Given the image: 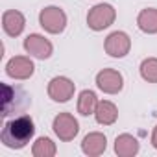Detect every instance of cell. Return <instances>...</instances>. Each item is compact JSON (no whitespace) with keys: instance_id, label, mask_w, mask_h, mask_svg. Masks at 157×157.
<instances>
[{"instance_id":"obj_11","label":"cell","mask_w":157,"mask_h":157,"mask_svg":"<svg viewBox=\"0 0 157 157\" xmlns=\"http://www.w3.org/2000/svg\"><path fill=\"white\" fill-rule=\"evenodd\" d=\"M24 26H26V19H24V15L21 11H17V10L4 11V15H2V28H4V32L10 37L21 35Z\"/></svg>"},{"instance_id":"obj_5","label":"cell","mask_w":157,"mask_h":157,"mask_svg":"<svg viewBox=\"0 0 157 157\" xmlns=\"http://www.w3.org/2000/svg\"><path fill=\"white\" fill-rule=\"evenodd\" d=\"M52 128H54V133L59 137V140L63 142H70L74 140V137L80 131V124L78 120L70 115V113H59L54 122H52Z\"/></svg>"},{"instance_id":"obj_17","label":"cell","mask_w":157,"mask_h":157,"mask_svg":"<svg viewBox=\"0 0 157 157\" xmlns=\"http://www.w3.org/2000/svg\"><path fill=\"white\" fill-rule=\"evenodd\" d=\"M56 144L52 142V139L48 137H39L33 146H32V153L33 157H54L56 155Z\"/></svg>"},{"instance_id":"obj_18","label":"cell","mask_w":157,"mask_h":157,"mask_svg":"<svg viewBox=\"0 0 157 157\" xmlns=\"http://www.w3.org/2000/svg\"><path fill=\"white\" fill-rule=\"evenodd\" d=\"M140 76L148 83H157V57H146L140 63Z\"/></svg>"},{"instance_id":"obj_14","label":"cell","mask_w":157,"mask_h":157,"mask_svg":"<svg viewBox=\"0 0 157 157\" xmlns=\"http://www.w3.org/2000/svg\"><path fill=\"white\" fill-rule=\"evenodd\" d=\"M94 118H96V122L102 124V126H111V124H115L117 118H118V109H117V105H115L113 102L102 100V102H98V107H96V111H94Z\"/></svg>"},{"instance_id":"obj_12","label":"cell","mask_w":157,"mask_h":157,"mask_svg":"<svg viewBox=\"0 0 157 157\" xmlns=\"http://www.w3.org/2000/svg\"><path fill=\"white\" fill-rule=\"evenodd\" d=\"M107 148V139L104 133L100 131H93L89 135L83 137V142H82V150L85 155L89 157H96V155H102Z\"/></svg>"},{"instance_id":"obj_10","label":"cell","mask_w":157,"mask_h":157,"mask_svg":"<svg viewBox=\"0 0 157 157\" xmlns=\"http://www.w3.org/2000/svg\"><path fill=\"white\" fill-rule=\"evenodd\" d=\"M24 50L37 59H48L54 52V46L46 37H43L39 33H30L24 39Z\"/></svg>"},{"instance_id":"obj_2","label":"cell","mask_w":157,"mask_h":157,"mask_svg":"<svg viewBox=\"0 0 157 157\" xmlns=\"http://www.w3.org/2000/svg\"><path fill=\"white\" fill-rule=\"evenodd\" d=\"M28 105H30V96L21 87H11L8 83L2 85V117L24 111Z\"/></svg>"},{"instance_id":"obj_8","label":"cell","mask_w":157,"mask_h":157,"mask_svg":"<svg viewBox=\"0 0 157 157\" xmlns=\"http://www.w3.org/2000/svg\"><path fill=\"white\" fill-rule=\"evenodd\" d=\"M35 72V65L26 56H15L6 63V74L13 80H28Z\"/></svg>"},{"instance_id":"obj_16","label":"cell","mask_w":157,"mask_h":157,"mask_svg":"<svg viewBox=\"0 0 157 157\" xmlns=\"http://www.w3.org/2000/svg\"><path fill=\"white\" fill-rule=\"evenodd\" d=\"M98 107V98L94 94V91H82L80 93V98H78V113L83 115V117H89V115H94Z\"/></svg>"},{"instance_id":"obj_6","label":"cell","mask_w":157,"mask_h":157,"mask_svg":"<svg viewBox=\"0 0 157 157\" xmlns=\"http://www.w3.org/2000/svg\"><path fill=\"white\" fill-rule=\"evenodd\" d=\"M96 85L100 91H104L107 94H117L124 87V78L115 68H104L96 74Z\"/></svg>"},{"instance_id":"obj_4","label":"cell","mask_w":157,"mask_h":157,"mask_svg":"<svg viewBox=\"0 0 157 157\" xmlns=\"http://www.w3.org/2000/svg\"><path fill=\"white\" fill-rule=\"evenodd\" d=\"M117 19V11L111 4H96L94 8H91L89 15H87V24L91 30L94 32H102L105 28H109Z\"/></svg>"},{"instance_id":"obj_13","label":"cell","mask_w":157,"mask_h":157,"mask_svg":"<svg viewBox=\"0 0 157 157\" xmlns=\"http://www.w3.org/2000/svg\"><path fill=\"white\" fill-rule=\"evenodd\" d=\"M139 150H140L139 140L129 133H122L115 139V151L120 157H133L139 153Z\"/></svg>"},{"instance_id":"obj_1","label":"cell","mask_w":157,"mask_h":157,"mask_svg":"<svg viewBox=\"0 0 157 157\" xmlns=\"http://www.w3.org/2000/svg\"><path fill=\"white\" fill-rule=\"evenodd\" d=\"M35 135V124L28 115L17 117L10 122H6L2 133H0V139H2V144L6 148L11 150H22Z\"/></svg>"},{"instance_id":"obj_3","label":"cell","mask_w":157,"mask_h":157,"mask_svg":"<svg viewBox=\"0 0 157 157\" xmlns=\"http://www.w3.org/2000/svg\"><path fill=\"white\" fill-rule=\"evenodd\" d=\"M39 24L48 33H61L67 28V15L57 6H48L39 13Z\"/></svg>"},{"instance_id":"obj_9","label":"cell","mask_w":157,"mask_h":157,"mask_svg":"<svg viewBox=\"0 0 157 157\" xmlns=\"http://www.w3.org/2000/svg\"><path fill=\"white\" fill-rule=\"evenodd\" d=\"M104 48L111 57H124V56L129 54L131 39L124 32H113V33L107 35V39L104 43Z\"/></svg>"},{"instance_id":"obj_15","label":"cell","mask_w":157,"mask_h":157,"mask_svg":"<svg viewBox=\"0 0 157 157\" xmlns=\"http://www.w3.org/2000/svg\"><path fill=\"white\" fill-rule=\"evenodd\" d=\"M137 26L144 33H157V10L146 8L137 17Z\"/></svg>"},{"instance_id":"obj_7","label":"cell","mask_w":157,"mask_h":157,"mask_svg":"<svg viewBox=\"0 0 157 157\" xmlns=\"http://www.w3.org/2000/svg\"><path fill=\"white\" fill-rule=\"evenodd\" d=\"M74 82L68 80L65 76H56L50 80L48 83V96L54 100V102H68L72 96H74Z\"/></svg>"},{"instance_id":"obj_19","label":"cell","mask_w":157,"mask_h":157,"mask_svg":"<svg viewBox=\"0 0 157 157\" xmlns=\"http://www.w3.org/2000/svg\"><path fill=\"white\" fill-rule=\"evenodd\" d=\"M151 146L157 150V126L153 128V133H151Z\"/></svg>"}]
</instances>
